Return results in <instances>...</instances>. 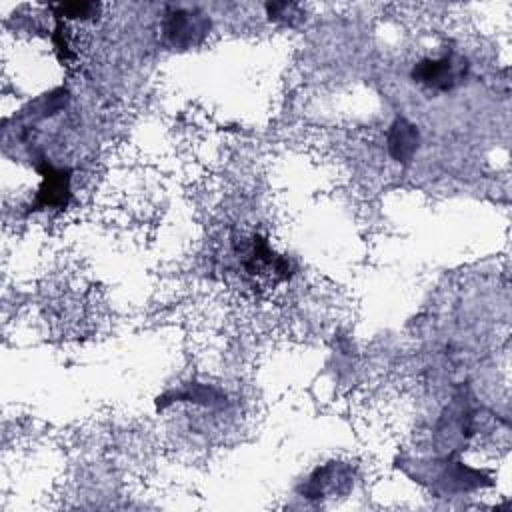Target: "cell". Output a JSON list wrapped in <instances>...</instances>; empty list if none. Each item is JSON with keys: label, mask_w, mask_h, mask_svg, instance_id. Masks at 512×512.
<instances>
[{"label": "cell", "mask_w": 512, "mask_h": 512, "mask_svg": "<svg viewBox=\"0 0 512 512\" xmlns=\"http://www.w3.org/2000/svg\"><path fill=\"white\" fill-rule=\"evenodd\" d=\"M468 76V60L448 50L438 58H422L412 68V80L434 92H448L460 86Z\"/></svg>", "instance_id": "obj_1"}, {"label": "cell", "mask_w": 512, "mask_h": 512, "mask_svg": "<svg viewBox=\"0 0 512 512\" xmlns=\"http://www.w3.org/2000/svg\"><path fill=\"white\" fill-rule=\"evenodd\" d=\"M210 30V20L196 12L184 8H172L164 20V34L174 48H192L204 40Z\"/></svg>", "instance_id": "obj_2"}, {"label": "cell", "mask_w": 512, "mask_h": 512, "mask_svg": "<svg viewBox=\"0 0 512 512\" xmlns=\"http://www.w3.org/2000/svg\"><path fill=\"white\" fill-rule=\"evenodd\" d=\"M42 174V184L36 192L34 200V210H44V208H64L70 200V170L66 168H56L48 162L40 166Z\"/></svg>", "instance_id": "obj_3"}, {"label": "cell", "mask_w": 512, "mask_h": 512, "mask_svg": "<svg viewBox=\"0 0 512 512\" xmlns=\"http://www.w3.org/2000/svg\"><path fill=\"white\" fill-rule=\"evenodd\" d=\"M388 152L398 164H410L420 148V132L406 118H396L386 134Z\"/></svg>", "instance_id": "obj_4"}, {"label": "cell", "mask_w": 512, "mask_h": 512, "mask_svg": "<svg viewBox=\"0 0 512 512\" xmlns=\"http://www.w3.org/2000/svg\"><path fill=\"white\" fill-rule=\"evenodd\" d=\"M174 398H182V400H190V402H200L204 406H212L214 400H220V402L224 400L216 390L200 386V384H190L186 390L176 392Z\"/></svg>", "instance_id": "obj_5"}, {"label": "cell", "mask_w": 512, "mask_h": 512, "mask_svg": "<svg viewBox=\"0 0 512 512\" xmlns=\"http://www.w3.org/2000/svg\"><path fill=\"white\" fill-rule=\"evenodd\" d=\"M58 14L60 18H72V20H84L88 16H94V12H98V4L92 2H68V4H58Z\"/></svg>", "instance_id": "obj_6"}]
</instances>
